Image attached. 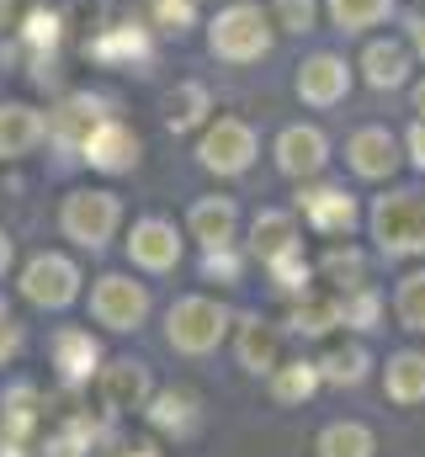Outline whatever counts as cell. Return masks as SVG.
<instances>
[{"instance_id": "6da1fadb", "label": "cell", "mask_w": 425, "mask_h": 457, "mask_svg": "<svg viewBox=\"0 0 425 457\" xmlns=\"http://www.w3.org/2000/svg\"><path fill=\"white\" fill-rule=\"evenodd\" d=\"M372 239L388 261L425 255V197L421 192H388L372 203Z\"/></svg>"}, {"instance_id": "7a4b0ae2", "label": "cell", "mask_w": 425, "mask_h": 457, "mask_svg": "<svg viewBox=\"0 0 425 457\" xmlns=\"http://www.w3.org/2000/svg\"><path fill=\"white\" fill-rule=\"evenodd\" d=\"M223 336H229V309L203 298V293L176 298L171 314H165V341H171V351H181V356H208V351L223 345Z\"/></svg>"}, {"instance_id": "3957f363", "label": "cell", "mask_w": 425, "mask_h": 457, "mask_svg": "<svg viewBox=\"0 0 425 457\" xmlns=\"http://www.w3.org/2000/svg\"><path fill=\"white\" fill-rule=\"evenodd\" d=\"M91 314H96V325L128 336V330H138V325L149 320V287L112 271V277H102V282L91 287Z\"/></svg>"}, {"instance_id": "277c9868", "label": "cell", "mask_w": 425, "mask_h": 457, "mask_svg": "<svg viewBox=\"0 0 425 457\" xmlns=\"http://www.w3.org/2000/svg\"><path fill=\"white\" fill-rule=\"evenodd\" d=\"M59 224H64V234L75 245L102 250L106 239L117 234V224H122V203L112 192H75V197H64V219Z\"/></svg>"}, {"instance_id": "5b68a950", "label": "cell", "mask_w": 425, "mask_h": 457, "mask_svg": "<svg viewBox=\"0 0 425 457\" xmlns=\"http://www.w3.org/2000/svg\"><path fill=\"white\" fill-rule=\"evenodd\" d=\"M96 399H102L106 420H122V415L149 410V399H154L149 367L144 361H106L102 372H96Z\"/></svg>"}, {"instance_id": "8992f818", "label": "cell", "mask_w": 425, "mask_h": 457, "mask_svg": "<svg viewBox=\"0 0 425 457\" xmlns=\"http://www.w3.org/2000/svg\"><path fill=\"white\" fill-rule=\"evenodd\" d=\"M21 293H27V303H38V309H64V303L80 298V271H75V261L59 255V250L32 255L27 271H21Z\"/></svg>"}, {"instance_id": "52a82bcc", "label": "cell", "mask_w": 425, "mask_h": 457, "mask_svg": "<svg viewBox=\"0 0 425 457\" xmlns=\"http://www.w3.org/2000/svg\"><path fill=\"white\" fill-rule=\"evenodd\" d=\"M266 48H271V32H266V21H261L255 5H234V11H223V16L212 21V54H218V59L250 64V59H261Z\"/></svg>"}, {"instance_id": "ba28073f", "label": "cell", "mask_w": 425, "mask_h": 457, "mask_svg": "<svg viewBox=\"0 0 425 457\" xmlns=\"http://www.w3.org/2000/svg\"><path fill=\"white\" fill-rule=\"evenodd\" d=\"M203 165L218 170V176H239V170H250V160H255V133L239 122V117H218L208 133H203Z\"/></svg>"}, {"instance_id": "9c48e42d", "label": "cell", "mask_w": 425, "mask_h": 457, "mask_svg": "<svg viewBox=\"0 0 425 457\" xmlns=\"http://www.w3.org/2000/svg\"><path fill=\"white\" fill-rule=\"evenodd\" d=\"M144 415H149V426H154L160 436L187 442V436H197V426H203V399H197L192 388H160Z\"/></svg>"}, {"instance_id": "30bf717a", "label": "cell", "mask_w": 425, "mask_h": 457, "mask_svg": "<svg viewBox=\"0 0 425 457\" xmlns=\"http://www.w3.org/2000/svg\"><path fill=\"white\" fill-rule=\"evenodd\" d=\"M128 261L144 266V271H171L181 261V234H176V224H165V219L133 224V234H128Z\"/></svg>"}, {"instance_id": "8fae6325", "label": "cell", "mask_w": 425, "mask_h": 457, "mask_svg": "<svg viewBox=\"0 0 425 457\" xmlns=\"http://www.w3.org/2000/svg\"><path fill=\"white\" fill-rule=\"evenodd\" d=\"M324 160H329V144H324V133L319 128H288L282 138H277V170L282 176H293V181H309L324 170Z\"/></svg>"}, {"instance_id": "7c38bea8", "label": "cell", "mask_w": 425, "mask_h": 457, "mask_svg": "<svg viewBox=\"0 0 425 457\" xmlns=\"http://www.w3.org/2000/svg\"><path fill=\"white\" fill-rule=\"evenodd\" d=\"M298 213L309 219L314 234H351V224H356V203L340 187H304L298 192Z\"/></svg>"}, {"instance_id": "4fadbf2b", "label": "cell", "mask_w": 425, "mask_h": 457, "mask_svg": "<svg viewBox=\"0 0 425 457\" xmlns=\"http://www.w3.org/2000/svg\"><path fill=\"white\" fill-rule=\"evenodd\" d=\"M346 160H351L356 176L383 181V176H394V165H399V138H394L388 128H362V133H351Z\"/></svg>"}, {"instance_id": "5bb4252c", "label": "cell", "mask_w": 425, "mask_h": 457, "mask_svg": "<svg viewBox=\"0 0 425 457\" xmlns=\"http://www.w3.org/2000/svg\"><path fill=\"white\" fill-rule=\"evenodd\" d=\"M54 367H59V378L70 388L91 383L102 372V345H96V336L91 330H59L54 336Z\"/></svg>"}, {"instance_id": "9a60e30c", "label": "cell", "mask_w": 425, "mask_h": 457, "mask_svg": "<svg viewBox=\"0 0 425 457\" xmlns=\"http://www.w3.org/2000/svg\"><path fill=\"white\" fill-rule=\"evenodd\" d=\"M234 356H239L245 372L271 378V372L282 367V330H277L271 320H245V325H239V341H234Z\"/></svg>"}, {"instance_id": "2e32d148", "label": "cell", "mask_w": 425, "mask_h": 457, "mask_svg": "<svg viewBox=\"0 0 425 457\" xmlns=\"http://www.w3.org/2000/svg\"><path fill=\"white\" fill-rule=\"evenodd\" d=\"M250 250L261 255V266H271V261L304 250V245H298V219L282 213V208H261L255 224H250Z\"/></svg>"}, {"instance_id": "e0dca14e", "label": "cell", "mask_w": 425, "mask_h": 457, "mask_svg": "<svg viewBox=\"0 0 425 457\" xmlns=\"http://www.w3.org/2000/svg\"><path fill=\"white\" fill-rule=\"evenodd\" d=\"M346 91H351V70H346L335 54H314V59L304 64V75H298V96H304L309 107H335Z\"/></svg>"}, {"instance_id": "ac0fdd59", "label": "cell", "mask_w": 425, "mask_h": 457, "mask_svg": "<svg viewBox=\"0 0 425 457\" xmlns=\"http://www.w3.org/2000/svg\"><path fill=\"white\" fill-rule=\"evenodd\" d=\"M86 160L106 170V176H122V170H133L138 165V138L122 128V122H102L91 138H86Z\"/></svg>"}, {"instance_id": "d6986e66", "label": "cell", "mask_w": 425, "mask_h": 457, "mask_svg": "<svg viewBox=\"0 0 425 457\" xmlns=\"http://www.w3.org/2000/svg\"><path fill=\"white\" fill-rule=\"evenodd\" d=\"M383 394H388V404H399V410L425 404V351H394V356H388V367H383Z\"/></svg>"}, {"instance_id": "ffe728a7", "label": "cell", "mask_w": 425, "mask_h": 457, "mask_svg": "<svg viewBox=\"0 0 425 457\" xmlns=\"http://www.w3.org/2000/svg\"><path fill=\"white\" fill-rule=\"evenodd\" d=\"M367 372H372V351L362 341H340L319 356V378H324L329 388H362Z\"/></svg>"}, {"instance_id": "44dd1931", "label": "cell", "mask_w": 425, "mask_h": 457, "mask_svg": "<svg viewBox=\"0 0 425 457\" xmlns=\"http://www.w3.org/2000/svg\"><path fill=\"white\" fill-rule=\"evenodd\" d=\"M234 228H239V213H234L229 197H203V203H192V239H203V250L234 245Z\"/></svg>"}, {"instance_id": "7402d4cb", "label": "cell", "mask_w": 425, "mask_h": 457, "mask_svg": "<svg viewBox=\"0 0 425 457\" xmlns=\"http://www.w3.org/2000/svg\"><path fill=\"white\" fill-rule=\"evenodd\" d=\"M102 102L96 96H70L59 112H54V138L59 144H70V149H86V138L102 128Z\"/></svg>"}, {"instance_id": "603a6c76", "label": "cell", "mask_w": 425, "mask_h": 457, "mask_svg": "<svg viewBox=\"0 0 425 457\" xmlns=\"http://www.w3.org/2000/svg\"><path fill=\"white\" fill-rule=\"evenodd\" d=\"M319 457H378V436L362 420H329L314 442Z\"/></svg>"}, {"instance_id": "cb8c5ba5", "label": "cell", "mask_w": 425, "mask_h": 457, "mask_svg": "<svg viewBox=\"0 0 425 457\" xmlns=\"http://www.w3.org/2000/svg\"><path fill=\"white\" fill-rule=\"evenodd\" d=\"M362 70H367V86H372V91H394V86H404V75H410V48H404V43H372V48L362 54Z\"/></svg>"}, {"instance_id": "d4e9b609", "label": "cell", "mask_w": 425, "mask_h": 457, "mask_svg": "<svg viewBox=\"0 0 425 457\" xmlns=\"http://www.w3.org/2000/svg\"><path fill=\"white\" fill-rule=\"evenodd\" d=\"M319 361H309V356H298V361H282L277 372H271V399L277 404H309L319 394Z\"/></svg>"}, {"instance_id": "484cf974", "label": "cell", "mask_w": 425, "mask_h": 457, "mask_svg": "<svg viewBox=\"0 0 425 457\" xmlns=\"http://www.w3.org/2000/svg\"><path fill=\"white\" fill-rule=\"evenodd\" d=\"M38 138H43V117L32 107H0V160L27 154Z\"/></svg>"}, {"instance_id": "4316f807", "label": "cell", "mask_w": 425, "mask_h": 457, "mask_svg": "<svg viewBox=\"0 0 425 457\" xmlns=\"http://www.w3.org/2000/svg\"><path fill=\"white\" fill-rule=\"evenodd\" d=\"M319 271L340 287V293H356V287H367V255L362 250H351V245H335L324 261H319Z\"/></svg>"}, {"instance_id": "83f0119b", "label": "cell", "mask_w": 425, "mask_h": 457, "mask_svg": "<svg viewBox=\"0 0 425 457\" xmlns=\"http://www.w3.org/2000/svg\"><path fill=\"white\" fill-rule=\"evenodd\" d=\"M335 325H340V293L335 298H298V309H293L298 336H329Z\"/></svg>"}, {"instance_id": "f1b7e54d", "label": "cell", "mask_w": 425, "mask_h": 457, "mask_svg": "<svg viewBox=\"0 0 425 457\" xmlns=\"http://www.w3.org/2000/svg\"><path fill=\"white\" fill-rule=\"evenodd\" d=\"M394 314H399L404 330L425 336V271H410V277L394 287Z\"/></svg>"}, {"instance_id": "f546056e", "label": "cell", "mask_w": 425, "mask_h": 457, "mask_svg": "<svg viewBox=\"0 0 425 457\" xmlns=\"http://www.w3.org/2000/svg\"><path fill=\"white\" fill-rule=\"evenodd\" d=\"M388 11H394V0H329V16H335V27H346V32L378 27Z\"/></svg>"}, {"instance_id": "4dcf8cb0", "label": "cell", "mask_w": 425, "mask_h": 457, "mask_svg": "<svg viewBox=\"0 0 425 457\" xmlns=\"http://www.w3.org/2000/svg\"><path fill=\"white\" fill-rule=\"evenodd\" d=\"M378 314H383V298H378L372 287L340 293V325H351V330H378Z\"/></svg>"}, {"instance_id": "1f68e13d", "label": "cell", "mask_w": 425, "mask_h": 457, "mask_svg": "<svg viewBox=\"0 0 425 457\" xmlns=\"http://www.w3.org/2000/svg\"><path fill=\"white\" fill-rule=\"evenodd\" d=\"M91 54L106 59V64H112V59H144V54H149V43H144V32H138V27H117V32H102V37L91 43Z\"/></svg>"}, {"instance_id": "d6a6232c", "label": "cell", "mask_w": 425, "mask_h": 457, "mask_svg": "<svg viewBox=\"0 0 425 457\" xmlns=\"http://www.w3.org/2000/svg\"><path fill=\"white\" fill-rule=\"evenodd\" d=\"M266 271H271V282H277V287H282L288 298H309V277H314V266L304 261V250H293V255L271 261Z\"/></svg>"}, {"instance_id": "836d02e7", "label": "cell", "mask_w": 425, "mask_h": 457, "mask_svg": "<svg viewBox=\"0 0 425 457\" xmlns=\"http://www.w3.org/2000/svg\"><path fill=\"white\" fill-rule=\"evenodd\" d=\"M171 128L181 133V128H197L203 122V112H208V91L203 86H181V91H171Z\"/></svg>"}, {"instance_id": "e575fe53", "label": "cell", "mask_w": 425, "mask_h": 457, "mask_svg": "<svg viewBox=\"0 0 425 457\" xmlns=\"http://www.w3.org/2000/svg\"><path fill=\"white\" fill-rule=\"evenodd\" d=\"M59 27H64V21H59L54 11H32V16H27V43H32V48H54V43H59Z\"/></svg>"}, {"instance_id": "d590c367", "label": "cell", "mask_w": 425, "mask_h": 457, "mask_svg": "<svg viewBox=\"0 0 425 457\" xmlns=\"http://www.w3.org/2000/svg\"><path fill=\"white\" fill-rule=\"evenodd\" d=\"M203 277H212V282H239V255L223 245V250H208L203 255Z\"/></svg>"}, {"instance_id": "8d00e7d4", "label": "cell", "mask_w": 425, "mask_h": 457, "mask_svg": "<svg viewBox=\"0 0 425 457\" xmlns=\"http://www.w3.org/2000/svg\"><path fill=\"white\" fill-rule=\"evenodd\" d=\"M277 21L288 32H309L314 27V0H277Z\"/></svg>"}, {"instance_id": "74e56055", "label": "cell", "mask_w": 425, "mask_h": 457, "mask_svg": "<svg viewBox=\"0 0 425 457\" xmlns=\"http://www.w3.org/2000/svg\"><path fill=\"white\" fill-rule=\"evenodd\" d=\"M21 351V325H16V314L5 309V298H0V361H11Z\"/></svg>"}, {"instance_id": "f35d334b", "label": "cell", "mask_w": 425, "mask_h": 457, "mask_svg": "<svg viewBox=\"0 0 425 457\" xmlns=\"http://www.w3.org/2000/svg\"><path fill=\"white\" fill-rule=\"evenodd\" d=\"M154 11H160V21H165V27H176V32L192 21V0H154Z\"/></svg>"}, {"instance_id": "ab89813d", "label": "cell", "mask_w": 425, "mask_h": 457, "mask_svg": "<svg viewBox=\"0 0 425 457\" xmlns=\"http://www.w3.org/2000/svg\"><path fill=\"white\" fill-rule=\"evenodd\" d=\"M404 144H410V165H415V170H425V117L410 128V138H404Z\"/></svg>"}, {"instance_id": "60d3db41", "label": "cell", "mask_w": 425, "mask_h": 457, "mask_svg": "<svg viewBox=\"0 0 425 457\" xmlns=\"http://www.w3.org/2000/svg\"><path fill=\"white\" fill-rule=\"evenodd\" d=\"M102 11H106V0H75V21H91V27H102ZM86 27V32H91Z\"/></svg>"}, {"instance_id": "b9f144b4", "label": "cell", "mask_w": 425, "mask_h": 457, "mask_svg": "<svg viewBox=\"0 0 425 457\" xmlns=\"http://www.w3.org/2000/svg\"><path fill=\"white\" fill-rule=\"evenodd\" d=\"M404 27H410V43H415V54L425 59V16H410Z\"/></svg>"}, {"instance_id": "7bdbcfd3", "label": "cell", "mask_w": 425, "mask_h": 457, "mask_svg": "<svg viewBox=\"0 0 425 457\" xmlns=\"http://www.w3.org/2000/svg\"><path fill=\"white\" fill-rule=\"evenodd\" d=\"M5 266H11V239H5V228H0V277H5Z\"/></svg>"}, {"instance_id": "ee69618b", "label": "cell", "mask_w": 425, "mask_h": 457, "mask_svg": "<svg viewBox=\"0 0 425 457\" xmlns=\"http://www.w3.org/2000/svg\"><path fill=\"white\" fill-rule=\"evenodd\" d=\"M122 457H160V453H154L149 442H138V447H128V453H122Z\"/></svg>"}, {"instance_id": "f6af8a7d", "label": "cell", "mask_w": 425, "mask_h": 457, "mask_svg": "<svg viewBox=\"0 0 425 457\" xmlns=\"http://www.w3.org/2000/svg\"><path fill=\"white\" fill-rule=\"evenodd\" d=\"M415 112L425 117V80H421V86H415Z\"/></svg>"}]
</instances>
